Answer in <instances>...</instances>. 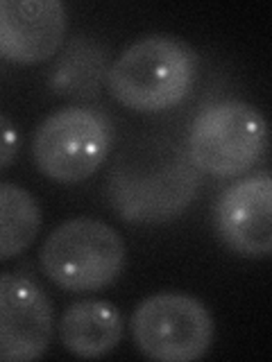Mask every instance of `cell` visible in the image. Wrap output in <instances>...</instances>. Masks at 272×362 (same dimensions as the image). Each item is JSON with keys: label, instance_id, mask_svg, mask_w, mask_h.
Returning <instances> with one entry per match:
<instances>
[{"label": "cell", "instance_id": "277c9868", "mask_svg": "<svg viewBox=\"0 0 272 362\" xmlns=\"http://www.w3.org/2000/svg\"><path fill=\"white\" fill-rule=\"evenodd\" d=\"M41 267L45 276L68 292H96L120 276L125 243L105 222L73 218L45 238Z\"/></svg>", "mask_w": 272, "mask_h": 362}, {"label": "cell", "instance_id": "8992f818", "mask_svg": "<svg viewBox=\"0 0 272 362\" xmlns=\"http://www.w3.org/2000/svg\"><path fill=\"white\" fill-rule=\"evenodd\" d=\"M130 326L141 354L159 362L200 360L213 342V320L207 305L179 292L152 294L141 301Z\"/></svg>", "mask_w": 272, "mask_h": 362}, {"label": "cell", "instance_id": "7c38bea8", "mask_svg": "<svg viewBox=\"0 0 272 362\" xmlns=\"http://www.w3.org/2000/svg\"><path fill=\"white\" fill-rule=\"evenodd\" d=\"M41 229V209L26 188L0 184V260H9L34 243Z\"/></svg>", "mask_w": 272, "mask_h": 362}, {"label": "cell", "instance_id": "52a82bcc", "mask_svg": "<svg viewBox=\"0 0 272 362\" xmlns=\"http://www.w3.org/2000/svg\"><path fill=\"white\" fill-rule=\"evenodd\" d=\"M52 337V308L45 292L28 276H0V358L32 362L45 354Z\"/></svg>", "mask_w": 272, "mask_h": 362}, {"label": "cell", "instance_id": "5b68a950", "mask_svg": "<svg viewBox=\"0 0 272 362\" xmlns=\"http://www.w3.org/2000/svg\"><path fill=\"white\" fill-rule=\"evenodd\" d=\"M111 139L107 116L94 109L68 107L39 124L32 154L45 177L60 184H79L105 163Z\"/></svg>", "mask_w": 272, "mask_h": 362}, {"label": "cell", "instance_id": "9c48e42d", "mask_svg": "<svg viewBox=\"0 0 272 362\" xmlns=\"http://www.w3.org/2000/svg\"><path fill=\"white\" fill-rule=\"evenodd\" d=\"M66 7L60 0H3L0 52L14 64H39L62 48Z\"/></svg>", "mask_w": 272, "mask_h": 362}, {"label": "cell", "instance_id": "6da1fadb", "mask_svg": "<svg viewBox=\"0 0 272 362\" xmlns=\"http://www.w3.org/2000/svg\"><path fill=\"white\" fill-rule=\"evenodd\" d=\"M188 152L162 136L125 145L111 165L107 195L125 222L164 224L184 213L200 188Z\"/></svg>", "mask_w": 272, "mask_h": 362}, {"label": "cell", "instance_id": "4fadbf2b", "mask_svg": "<svg viewBox=\"0 0 272 362\" xmlns=\"http://www.w3.org/2000/svg\"><path fill=\"white\" fill-rule=\"evenodd\" d=\"M18 150V134L11 127V120L7 113H3V170L11 165V158H14V152Z\"/></svg>", "mask_w": 272, "mask_h": 362}, {"label": "cell", "instance_id": "8fae6325", "mask_svg": "<svg viewBox=\"0 0 272 362\" xmlns=\"http://www.w3.org/2000/svg\"><path fill=\"white\" fill-rule=\"evenodd\" d=\"M107 50L94 39L77 37L57 57L48 84L52 93L64 98H94L109 79Z\"/></svg>", "mask_w": 272, "mask_h": 362}, {"label": "cell", "instance_id": "3957f363", "mask_svg": "<svg viewBox=\"0 0 272 362\" xmlns=\"http://www.w3.org/2000/svg\"><path fill=\"white\" fill-rule=\"evenodd\" d=\"M268 147V122L247 102L225 100L202 109L188 129L186 152L200 173L232 179L247 173Z\"/></svg>", "mask_w": 272, "mask_h": 362}, {"label": "cell", "instance_id": "30bf717a", "mask_svg": "<svg viewBox=\"0 0 272 362\" xmlns=\"http://www.w3.org/2000/svg\"><path fill=\"white\" fill-rule=\"evenodd\" d=\"M125 322L109 301H77L60 320V337L68 354L77 358H102L118 346Z\"/></svg>", "mask_w": 272, "mask_h": 362}, {"label": "cell", "instance_id": "ba28073f", "mask_svg": "<svg viewBox=\"0 0 272 362\" xmlns=\"http://www.w3.org/2000/svg\"><path fill=\"white\" fill-rule=\"evenodd\" d=\"M215 229L238 256H272V173H256L227 186L215 204Z\"/></svg>", "mask_w": 272, "mask_h": 362}, {"label": "cell", "instance_id": "7a4b0ae2", "mask_svg": "<svg viewBox=\"0 0 272 362\" xmlns=\"http://www.w3.org/2000/svg\"><path fill=\"white\" fill-rule=\"evenodd\" d=\"M198 73V54L186 43L150 34L132 43L109 71V90L123 107L159 113L184 100Z\"/></svg>", "mask_w": 272, "mask_h": 362}]
</instances>
